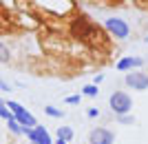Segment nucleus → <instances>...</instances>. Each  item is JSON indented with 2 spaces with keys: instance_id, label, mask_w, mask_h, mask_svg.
<instances>
[{
  "instance_id": "f03ea898",
  "label": "nucleus",
  "mask_w": 148,
  "mask_h": 144,
  "mask_svg": "<svg viewBox=\"0 0 148 144\" xmlns=\"http://www.w3.org/2000/svg\"><path fill=\"white\" fill-rule=\"evenodd\" d=\"M5 104H7V109L13 113L16 122H18L22 129H36V126H38V120L33 118V115H31V113L27 111V109L22 107L20 102H16V100H7Z\"/></svg>"
},
{
  "instance_id": "dca6fc26",
  "label": "nucleus",
  "mask_w": 148,
  "mask_h": 144,
  "mask_svg": "<svg viewBox=\"0 0 148 144\" xmlns=\"http://www.w3.org/2000/svg\"><path fill=\"white\" fill-rule=\"evenodd\" d=\"M64 102H66V104H77V102H80V95H69Z\"/></svg>"
},
{
  "instance_id": "f257e3e1",
  "label": "nucleus",
  "mask_w": 148,
  "mask_h": 144,
  "mask_svg": "<svg viewBox=\"0 0 148 144\" xmlns=\"http://www.w3.org/2000/svg\"><path fill=\"white\" fill-rule=\"evenodd\" d=\"M71 33L77 40H93L97 36V27L93 25V20L86 16H77L75 20H71Z\"/></svg>"
},
{
  "instance_id": "f8f14e48",
  "label": "nucleus",
  "mask_w": 148,
  "mask_h": 144,
  "mask_svg": "<svg viewBox=\"0 0 148 144\" xmlns=\"http://www.w3.org/2000/svg\"><path fill=\"white\" fill-rule=\"evenodd\" d=\"M82 93L88 95V98H95V95L99 93V91H97V84H86V87L82 89Z\"/></svg>"
},
{
  "instance_id": "9d476101",
  "label": "nucleus",
  "mask_w": 148,
  "mask_h": 144,
  "mask_svg": "<svg viewBox=\"0 0 148 144\" xmlns=\"http://www.w3.org/2000/svg\"><path fill=\"white\" fill-rule=\"evenodd\" d=\"M11 60V53H9V47H7L5 42H0V62L2 64H7Z\"/></svg>"
},
{
  "instance_id": "ddd939ff",
  "label": "nucleus",
  "mask_w": 148,
  "mask_h": 144,
  "mask_svg": "<svg viewBox=\"0 0 148 144\" xmlns=\"http://www.w3.org/2000/svg\"><path fill=\"white\" fill-rule=\"evenodd\" d=\"M44 113L51 115V118H64V111H60V109H56V107H44Z\"/></svg>"
},
{
  "instance_id": "1a4fd4ad",
  "label": "nucleus",
  "mask_w": 148,
  "mask_h": 144,
  "mask_svg": "<svg viewBox=\"0 0 148 144\" xmlns=\"http://www.w3.org/2000/svg\"><path fill=\"white\" fill-rule=\"evenodd\" d=\"M58 138L60 140H73V129H69V126H58Z\"/></svg>"
},
{
  "instance_id": "423d86ee",
  "label": "nucleus",
  "mask_w": 148,
  "mask_h": 144,
  "mask_svg": "<svg viewBox=\"0 0 148 144\" xmlns=\"http://www.w3.org/2000/svg\"><path fill=\"white\" fill-rule=\"evenodd\" d=\"M126 84H128L133 91H146L148 89V73L130 71V73H126Z\"/></svg>"
},
{
  "instance_id": "7ed1b4c3",
  "label": "nucleus",
  "mask_w": 148,
  "mask_h": 144,
  "mask_svg": "<svg viewBox=\"0 0 148 144\" xmlns=\"http://www.w3.org/2000/svg\"><path fill=\"white\" fill-rule=\"evenodd\" d=\"M108 104H111L115 115H126V113H130V109H133V100H130V95L126 93V91H115V93L108 98Z\"/></svg>"
},
{
  "instance_id": "9b49d317",
  "label": "nucleus",
  "mask_w": 148,
  "mask_h": 144,
  "mask_svg": "<svg viewBox=\"0 0 148 144\" xmlns=\"http://www.w3.org/2000/svg\"><path fill=\"white\" fill-rule=\"evenodd\" d=\"M0 118H5L7 122H9V120H13V113L7 109V104H5L2 100H0Z\"/></svg>"
},
{
  "instance_id": "a211bd4d",
  "label": "nucleus",
  "mask_w": 148,
  "mask_h": 144,
  "mask_svg": "<svg viewBox=\"0 0 148 144\" xmlns=\"http://www.w3.org/2000/svg\"><path fill=\"white\" fill-rule=\"evenodd\" d=\"M88 118H97V109H88Z\"/></svg>"
},
{
  "instance_id": "6ab92c4d",
  "label": "nucleus",
  "mask_w": 148,
  "mask_h": 144,
  "mask_svg": "<svg viewBox=\"0 0 148 144\" xmlns=\"http://www.w3.org/2000/svg\"><path fill=\"white\" fill-rule=\"evenodd\" d=\"M53 144H66V140H60V138H58V140H56Z\"/></svg>"
},
{
  "instance_id": "0eeeda50",
  "label": "nucleus",
  "mask_w": 148,
  "mask_h": 144,
  "mask_svg": "<svg viewBox=\"0 0 148 144\" xmlns=\"http://www.w3.org/2000/svg\"><path fill=\"white\" fill-rule=\"evenodd\" d=\"M142 64H144V60L139 56H126L117 62V71H133V69H139Z\"/></svg>"
},
{
  "instance_id": "6e6552de",
  "label": "nucleus",
  "mask_w": 148,
  "mask_h": 144,
  "mask_svg": "<svg viewBox=\"0 0 148 144\" xmlns=\"http://www.w3.org/2000/svg\"><path fill=\"white\" fill-rule=\"evenodd\" d=\"M33 133H36V142H33V144H53L44 126H40V124H38L36 129H33Z\"/></svg>"
},
{
  "instance_id": "4468645a",
  "label": "nucleus",
  "mask_w": 148,
  "mask_h": 144,
  "mask_svg": "<svg viewBox=\"0 0 148 144\" xmlns=\"http://www.w3.org/2000/svg\"><path fill=\"white\" fill-rule=\"evenodd\" d=\"M7 126H9V129H11V133H16V135H20V133H22V126L16 122V118L9 120V122H7Z\"/></svg>"
},
{
  "instance_id": "39448f33",
  "label": "nucleus",
  "mask_w": 148,
  "mask_h": 144,
  "mask_svg": "<svg viewBox=\"0 0 148 144\" xmlns=\"http://www.w3.org/2000/svg\"><path fill=\"white\" fill-rule=\"evenodd\" d=\"M115 142V133L111 129H102V126H95L91 133H88V144H113Z\"/></svg>"
},
{
  "instance_id": "20e7f679",
  "label": "nucleus",
  "mask_w": 148,
  "mask_h": 144,
  "mask_svg": "<svg viewBox=\"0 0 148 144\" xmlns=\"http://www.w3.org/2000/svg\"><path fill=\"white\" fill-rule=\"evenodd\" d=\"M104 27L108 29V33H111V36H115L117 40L128 38V33H130L128 22H126V20H122V18H106Z\"/></svg>"
},
{
  "instance_id": "2eb2a0df",
  "label": "nucleus",
  "mask_w": 148,
  "mask_h": 144,
  "mask_svg": "<svg viewBox=\"0 0 148 144\" xmlns=\"http://www.w3.org/2000/svg\"><path fill=\"white\" fill-rule=\"evenodd\" d=\"M117 120H119V124H133V122H135V118L128 115V113H126V115H117Z\"/></svg>"
},
{
  "instance_id": "f3484780",
  "label": "nucleus",
  "mask_w": 148,
  "mask_h": 144,
  "mask_svg": "<svg viewBox=\"0 0 148 144\" xmlns=\"http://www.w3.org/2000/svg\"><path fill=\"white\" fill-rule=\"evenodd\" d=\"M0 89H2V91H11V87H9L5 80H0Z\"/></svg>"
}]
</instances>
